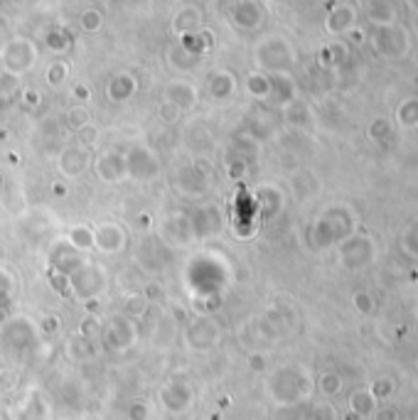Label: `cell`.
I'll return each mask as SVG.
<instances>
[{
	"label": "cell",
	"mask_w": 418,
	"mask_h": 420,
	"mask_svg": "<svg viewBox=\"0 0 418 420\" xmlns=\"http://www.w3.org/2000/svg\"><path fill=\"white\" fill-rule=\"evenodd\" d=\"M404 47H406V40H404V35H401L399 30L386 28V25H384V28L376 33V49H379L381 54H389V57L401 54V52H404Z\"/></svg>",
	"instance_id": "1"
},
{
	"label": "cell",
	"mask_w": 418,
	"mask_h": 420,
	"mask_svg": "<svg viewBox=\"0 0 418 420\" xmlns=\"http://www.w3.org/2000/svg\"><path fill=\"white\" fill-rule=\"evenodd\" d=\"M354 303H357V310H359V313H371V308H374L371 298H369V295H364V293H357V295H354Z\"/></svg>",
	"instance_id": "2"
},
{
	"label": "cell",
	"mask_w": 418,
	"mask_h": 420,
	"mask_svg": "<svg viewBox=\"0 0 418 420\" xmlns=\"http://www.w3.org/2000/svg\"><path fill=\"white\" fill-rule=\"evenodd\" d=\"M384 136H389V123L386 121H376L374 126H371V138H384Z\"/></svg>",
	"instance_id": "3"
},
{
	"label": "cell",
	"mask_w": 418,
	"mask_h": 420,
	"mask_svg": "<svg viewBox=\"0 0 418 420\" xmlns=\"http://www.w3.org/2000/svg\"><path fill=\"white\" fill-rule=\"evenodd\" d=\"M379 420H394V413H391V411H381L379 413Z\"/></svg>",
	"instance_id": "4"
}]
</instances>
